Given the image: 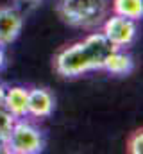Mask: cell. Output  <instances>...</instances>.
<instances>
[{
	"instance_id": "1",
	"label": "cell",
	"mask_w": 143,
	"mask_h": 154,
	"mask_svg": "<svg viewBox=\"0 0 143 154\" xmlns=\"http://www.w3.org/2000/svg\"><path fill=\"white\" fill-rule=\"evenodd\" d=\"M116 47L102 34H90L84 41L73 43L56 57V70L63 77H77L90 70H102L106 59Z\"/></svg>"
},
{
	"instance_id": "2",
	"label": "cell",
	"mask_w": 143,
	"mask_h": 154,
	"mask_svg": "<svg viewBox=\"0 0 143 154\" xmlns=\"http://www.w3.org/2000/svg\"><path fill=\"white\" fill-rule=\"evenodd\" d=\"M57 11L66 23L91 29L106 18L107 0H61Z\"/></svg>"
},
{
	"instance_id": "3",
	"label": "cell",
	"mask_w": 143,
	"mask_h": 154,
	"mask_svg": "<svg viewBox=\"0 0 143 154\" xmlns=\"http://www.w3.org/2000/svg\"><path fill=\"white\" fill-rule=\"evenodd\" d=\"M4 147L13 154H38L43 151L45 140L41 131L27 122H14Z\"/></svg>"
},
{
	"instance_id": "4",
	"label": "cell",
	"mask_w": 143,
	"mask_h": 154,
	"mask_svg": "<svg viewBox=\"0 0 143 154\" xmlns=\"http://www.w3.org/2000/svg\"><path fill=\"white\" fill-rule=\"evenodd\" d=\"M136 32L138 31H136L134 20L125 18V16H120V14L109 16L106 22H104V31H102V34L116 48H123V47L131 45L134 41V38H136Z\"/></svg>"
},
{
	"instance_id": "5",
	"label": "cell",
	"mask_w": 143,
	"mask_h": 154,
	"mask_svg": "<svg viewBox=\"0 0 143 154\" xmlns=\"http://www.w3.org/2000/svg\"><path fill=\"white\" fill-rule=\"evenodd\" d=\"M23 27V14L16 7H0V47L18 38Z\"/></svg>"
},
{
	"instance_id": "6",
	"label": "cell",
	"mask_w": 143,
	"mask_h": 154,
	"mask_svg": "<svg viewBox=\"0 0 143 154\" xmlns=\"http://www.w3.org/2000/svg\"><path fill=\"white\" fill-rule=\"evenodd\" d=\"M54 111V97L41 88L29 90V99H27V113L38 118L50 116Z\"/></svg>"
},
{
	"instance_id": "7",
	"label": "cell",
	"mask_w": 143,
	"mask_h": 154,
	"mask_svg": "<svg viewBox=\"0 0 143 154\" xmlns=\"http://www.w3.org/2000/svg\"><path fill=\"white\" fill-rule=\"evenodd\" d=\"M27 99H29V90L22 86H14L5 91L4 99V108L14 116V118H23L27 113Z\"/></svg>"
},
{
	"instance_id": "8",
	"label": "cell",
	"mask_w": 143,
	"mask_h": 154,
	"mask_svg": "<svg viewBox=\"0 0 143 154\" xmlns=\"http://www.w3.org/2000/svg\"><path fill=\"white\" fill-rule=\"evenodd\" d=\"M132 68H134L132 57L129 54L122 52V48H116V50L111 52V56L106 59L102 70H107L113 75H127V74L132 72Z\"/></svg>"
},
{
	"instance_id": "9",
	"label": "cell",
	"mask_w": 143,
	"mask_h": 154,
	"mask_svg": "<svg viewBox=\"0 0 143 154\" xmlns=\"http://www.w3.org/2000/svg\"><path fill=\"white\" fill-rule=\"evenodd\" d=\"M113 11L114 14L138 20L143 14V0H113Z\"/></svg>"
},
{
	"instance_id": "10",
	"label": "cell",
	"mask_w": 143,
	"mask_h": 154,
	"mask_svg": "<svg viewBox=\"0 0 143 154\" xmlns=\"http://www.w3.org/2000/svg\"><path fill=\"white\" fill-rule=\"evenodd\" d=\"M14 122H16V118L11 115L4 106H0V145L5 143V140H7Z\"/></svg>"
},
{
	"instance_id": "11",
	"label": "cell",
	"mask_w": 143,
	"mask_h": 154,
	"mask_svg": "<svg viewBox=\"0 0 143 154\" xmlns=\"http://www.w3.org/2000/svg\"><path fill=\"white\" fill-rule=\"evenodd\" d=\"M127 149H129V152H132V154H141V151H143V133L141 131H134L129 136Z\"/></svg>"
},
{
	"instance_id": "12",
	"label": "cell",
	"mask_w": 143,
	"mask_h": 154,
	"mask_svg": "<svg viewBox=\"0 0 143 154\" xmlns=\"http://www.w3.org/2000/svg\"><path fill=\"white\" fill-rule=\"evenodd\" d=\"M5 91H7V88L0 82V106H4V99H5Z\"/></svg>"
},
{
	"instance_id": "13",
	"label": "cell",
	"mask_w": 143,
	"mask_h": 154,
	"mask_svg": "<svg viewBox=\"0 0 143 154\" xmlns=\"http://www.w3.org/2000/svg\"><path fill=\"white\" fill-rule=\"evenodd\" d=\"M4 65H5V54H4V48L0 47V70L4 68Z\"/></svg>"
},
{
	"instance_id": "14",
	"label": "cell",
	"mask_w": 143,
	"mask_h": 154,
	"mask_svg": "<svg viewBox=\"0 0 143 154\" xmlns=\"http://www.w3.org/2000/svg\"><path fill=\"white\" fill-rule=\"evenodd\" d=\"M16 2L25 4V5H36V4H38V2H41V0H16Z\"/></svg>"
}]
</instances>
